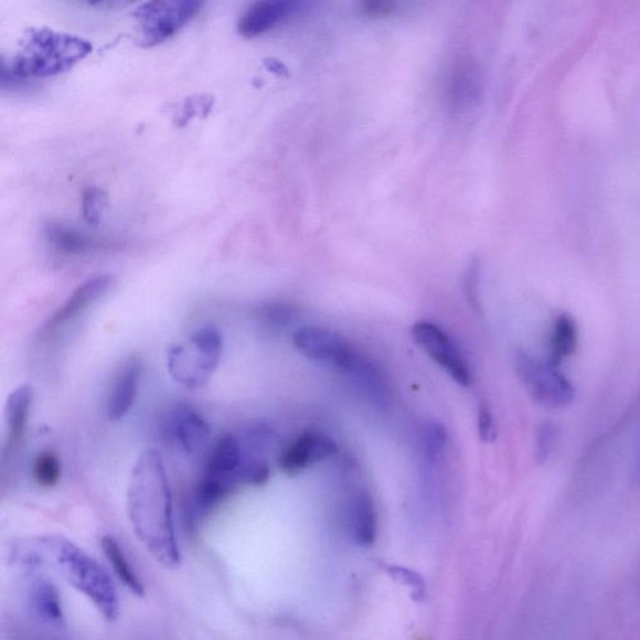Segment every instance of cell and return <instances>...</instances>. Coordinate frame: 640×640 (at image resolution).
<instances>
[{"mask_svg":"<svg viewBox=\"0 0 640 640\" xmlns=\"http://www.w3.org/2000/svg\"><path fill=\"white\" fill-rule=\"evenodd\" d=\"M478 430L480 439L486 444H493L497 438V426L492 412L486 406L479 409Z\"/></svg>","mask_w":640,"mask_h":640,"instance_id":"26","label":"cell"},{"mask_svg":"<svg viewBox=\"0 0 640 640\" xmlns=\"http://www.w3.org/2000/svg\"><path fill=\"white\" fill-rule=\"evenodd\" d=\"M558 430L552 423H543L536 435L535 457L538 463L547 462L557 444Z\"/></svg>","mask_w":640,"mask_h":640,"instance_id":"24","label":"cell"},{"mask_svg":"<svg viewBox=\"0 0 640 640\" xmlns=\"http://www.w3.org/2000/svg\"><path fill=\"white\" fill-rule=\"evenodd\" d=\"M223 348V337L218 329L204 327L188 341L169 346L167 353L169 374L185 388H203L218 369Z\"/></svg>","mask_w":640,"mask_h":640,"instance_id":"5","label":"cell"},{"mask_svg":"<svg viewBox=\"0 0 640 640\" xmlns=\"http://www.w3.org/2000/svg\"><path fill=\"white\" fill-rule=\"evenodd\" d=\"M200 2H150L135 12L139 41L153 46L172 38L201 11Z\"/></svg>","mask_w":640,"mask_h":640,"instance_id":"7","label":"cell"},{"mask_svg":"<svg viewBox=\"0 0 640 640\" xmlns=\"http://www.w3.org/2000/svg\"><path fill=\"white\" fill-rule=\"evenodd\" d=\"M33 541L43 563L51 562L63 578L86 596L108 622L118 619L119 600L115 582L96 559L62 536H42Z\"/></svg>","mask_w":640,"mask_h":640,"instance_id":"2","label":"cell"},{"mask_svg":"<svg viewBox=\"0 0 640 640\" xmlns=\"http://www.w3.org/2000/svg\"><path fill=\"white\" fill-rule=\"evenodd\" d=\"M113 284L111 277L99 276L84 281L65 302L55 310L41 329L42 339H51L65 327L77 320L84 312L107 294Z\"/></svg>","mask_w":640,"mask_h":640,"instance_id":"11","label":"cell"},{"mask_svg":"<svg viewBox=\"0 0 640 640\" xmlns=\"http://www.w3.org/2000/svg\"><path fill=\"white\" fill-rule=\"evenodd\" d=\"M163 433L169 445L196 455L210 445L212 428L201 413L188 404H178L167 413Z\"/></svg>","mask_w":640,"mask_h":640,"instance_id":"10","label":"cell"},{"mask_svg":"<svg viewBox=\"0 0 640 640\" xmlns=\"http://www.w3.org/2000/svg\"><path fill=\"white\" fill-rule=\"evenodd\" d=\"M107 196L98 188H88L83 194L82 210L84 220L92 225H97L102 220V212L105 210Z\"/></svg>","mask_w":640,"mask_h":640,"instance_id":"23","label":"cell"},{"mask_svg":"<svg viewBox=\"0 0 640 640\" xmlns=\"http://www.w3.org/2000/svg\"><path fill=\"white\" fill-rule=\"evenodd\" d=\"M299 3L286 0L257 2L241 18L238 31L243 36L254 38L266 33L298 11Z\"/></svg>","mask_w":640,"mask_h":640,"instance_id":"14","label":"cell"},{"mask_svg":"<svg viewBox=\"0 0 640 640\" xmlns=\"http://www.w3.org/2000/svg\"><path fill=\"white\" fill-rule=\"evenodd\" d=\"M34 482L44 489L54 488L62 478V462L53 450H43L34 459L32 467Z\"/></svg>","mask_w":640,"mask_h":640,"instance_id":"21","label":"cell"},{"mask_svg":"<svg viewBox=\"0 0 640 640\" xmlns=\"http://www.w3.org/2000/svg\"><path fill=\"white\" fill-rule=\"evenodd\" d=\"M46 239L56 252L68 254V256H81V254L100 248L105 243L60 224H53L46 230Z\"/></svg>","mask_w":640,"mask_h":640,"instance_id":"17","label":"cell"},{"mask_svg":"<svg viewBox=\"0 0 640 640\" xmlns=\"http://www.w3.org/2000/svg\"><path fill=\"white\" fill-rule=\"evenodd\" d=\"M412 337L433 361L444 369L462 387H469L472 375L462 353L450 337L435 323L419 322L413 326Z\"/></svg>","mask_w":640,"mask_h":640,"instance_id":"8","label":"cell"},{"mask_svg":"<svg viewBox=\"0 0 640 640\" xmlns=\"http://www.w3.org/2000/svg\"><path fill=\"white\" fill-rule=\"evenodd\" d=\"M242 460L237 437L225 435L216 441L188 505L190 523L202 521L242 483Z\"/></svg>","mask_w":640,"mask_h":640,"instance_id":"4","label":"cell"},{"mask_svg":"<svg viewBox=\"0 0 640 640\" xmlns=\"http://www.w3.org/2000/svg\"><path fill=\"white\" fill-rule=\"evenodd\" d=\"M578 344V328L574 319L568 314H561L555 320L551 337L550 362L559 366L574 352Z\"/></svg>","mask_w":640,"mask_h":640,"instance_id":"20","label":"cell"},{"mask_svg":"<svg viewBox=\"0 0 640 640\" xmlns=\"http://www.w3.org/2000/svg\"><path fill=\"white\" fill-rule=\"evenodd\" d=\"M102 550L111 564L113 570L124 585L137 597H143L145 586L134 566L129 563L119 543L110 535L103 536Z\"/></svg>","mask_w":640,"mask_h":640,"instance_id":"19","label":"cell"},{"mask_svg":"<svg viewBox=\"0 0 640 640\" xmlns=\"http://www.w3.org/2000/svg\"><path fill=\"white\" fill-rule=\"evenodd\" d=\"M128 513L138 540L167 568L181 564L171 487L162 456L154 449L139 455L127 493Z\"/></svg>","mask_w":640,"mask_h":640,"instance_id":"1","label":"cell"},{"mask_svg":"<svg viewBox=\"0 0 640 640\" xmlns=\"http://www.w3.org/2000/svg\"><path fill=\"white\" fill-rule=\"evenodd\" d=\"M448 444L447 428L437 420H429L422 428L420 445L423 455L435 463L444 457Z\"/></svg>","mask_w":640,"mask_h":640,"instance_id":"22","label":"cell"},{"mask_svg":"<svg viewBox=\"0 0 640 640\" xmlns=\"http://www.w3.org/2000/svg\"><path fill=\"white\" fill-rule=\"evenodd\" d=\"M634 480L637 483H640V454L637 458L636 467H634Z\"/></svg>","mask_w":640,"mask_h":640,"instance_id":"27","label":"cell"},{"mask_svg":"<svg viewBox=\"0 0 640 640\" xmlns=\"http://www.w3.org/2000/svg\"><path fill=\"white\" fill-rule=\"evenodd\" d=\"M260 316L270 326L286 327L294 322L296 312L287 305H270L260 310Z\"/></svg>","mask_w":640,"mask_h":640,"instance_id":"25","label":"cell"},{"mask_svg":"<svg viewBox=\"0 0 640 640\" xmlns=\"http://www.w3.org/2000/svg\"><path fill=\"white\" fill-rule=\"evenodd\" d=\"M338 454L335 441L319 431H306L281 450L278 466L287 476H297L305 469L323 462Z\"/></svg>","mask_w":640,"mask_h":640,"instance_id":"12","label":"cell"},{"mask_svg":"<svg viewBox=\"0 0 640 640\" xmlns=\"http://www.w3.org/2000/svg\"><path fill=\"white\" fill-rule=\"evenodd\" d=\"M514 369L531 397L544 407H567L576 397L573 384L550 361L542 362L524 352H516Z\"/></svg>","mask_w":640,"mask_h":640,"instance_id":"6","label":"cell"},{"mask_svg":"<svg viewBox=\"0 0 640 640\" xmlns=\"http://www.w3.org/2000/svg\"><path fill=\"white\" fill-rule=\"evenodd\" d=\"M348 524L356 543L371 545L376 536V512L373 498L365 491L355 493L348 510Z\"/></svg>","mask_w":640,"mask_h":640,"instance_id":"16","label":"cell"},{"mask_svg":"<svg viewBox=\"0 0 640 640\" xmlns=\"http://www.w3.org/2000/svg\"><path fill=\"white\" fill-rule=\"evenodd\" d=\"M33 404V390L31 385H21L14 390L6 403L4 419L7 426V446L9 455L22 445L28 420H30Z\"/></svg>","mask_w":640,"mask_h":640,"instance_id":"15","label":"cell"},{"mask_svg":"<svg viewBox=\"0 0 640 640\" xmlns=\"http://www.w3.org/2000/svg\"><path fill=\"white\" fill-rule=\"evenodd\" d=\"M92 52L82 38L52 30H32L11 65L14 78L49 77L68 71Z\"/></svg>","mask_w":640,"mask_h":640,"instance_id":"3","label":"cell"},{"mask_svg":"<svg viewBox=\"0 0 640 640\" xmlns=\"http://www.w3.org/2000/svg\"><path fill=\"white\" fill-rule=\"evenodd\" d=\"M294 343L298 352L308 360L332 364L343 373L360 354L341 334L320 327L299 329L294 337Z\"/></svg>","mask_w":640,"mask_h":640,"instance_id":"9","label":"cell"},{"mask_svg":"<svg viewBox=\"0 0 640 640\" xmlns=\"http://www.w3.org/2000/svg\"><path fill=\"white\" fill-rule=\"evenodd\" d=\"M31 605L36 616L52 626L64 623L62 599L51 582L46 579L36 580L31 589Z\"/></svg>","mask_w":640,"mask_h":640,"instance_id":"18","label":"cell"},{"mask_svg":"<svg viewBox=\"0 0 640 640\" xmlns=\"http://www.w3.org/2000/svg\"><path fill=\"white\" fill-rule=\"evenodd\" d=\"M143 363L138 356H129L111 384L106 403V414L110 422L124 419L134 408L138 397Z\"/></svg>","mask_w":640,"mask_h":640,"instance_id":"13","label":"cell"}]
</instances>
